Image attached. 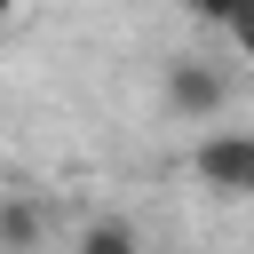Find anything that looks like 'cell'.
I'll list each match as a JSON object with an SVG mask.
<instances>
[{"label": "cell", "instance_id": "cell-3", "mask_svg": "<svg viewBox=\"0 0 254 254\" xmlns=\"http://www.w3.org/2000/svg\"><path fill=\"white\" fill-rule=\"evenodd\" d=\"M48 238V206L32 190H0V254H40Z\"/></svg>", "mask_w": 254, "mask_h": 254}, {"label": "cell", "instance_id": "cell-5", "mask_svg": "<svg viewBox=\"0 0 254 254\" xmlns=\"http://www.w3.org/2000/svg\"><path fill=\"white\" fill-rule=\"evenodd\" d=\"M190 24H214V32H246V0H190Z\"/></svg>", "mask_w": 254, "mask_h": 254}, {"label": "cell", "instance_id": "cell-6", "mask_svg": "<svg viewBox=\"0 0 254 254\" xmlns=\"http://www.w3.org/2000/svg\"><path fill=\"white\" fill-rule=\"evenodd\" d=\"M8 16H16V0H0V32H8Z\"/></svg>", "mask_w": 254, "mask_h": 254}, {"label": "cell", "instance_id": "cell-1", "mask_svg": "<svg viewBox=\"0 0 254 254\" xmlns=\"http://www.w3.org/2000/svg\"><path fill=\"white\" fill-rule=\"evenodd\" d=\"M159 103L175 119H190V127H214L230 111V71L206 64V56H167L159 64Z\"/></svg>", "mask_w": 254, "mask_h": 254}, {"label": "cell", "instance_id": "cell-4", "mask_svg": "<svg viewBox=\"0 0 254 254\" xmlns=\"http://www.w3.org/2000/svg\"><path fill=\"white\" fill-rule=\"evenodd\" d=\"M71 254H143V230H135L127 214H95V222H79Z\"/></svg>", "mask_w": 254, "mask_h": 254}, {"label": "cell", "instance_id": "cell-2", "mask_svg": "<svg viewBox=\"0 0 254 254\" xmlns=\"http://www.w3.org/2000/svg\"><path fill=\"white\" fill-rule=\"evenodd\" d=\"M190 175L214 190V198H246L254 190V135L246 127H214L190 143Z\"/></svg>", "mask_w": 254, "mask_h": 254}]
</instances>
